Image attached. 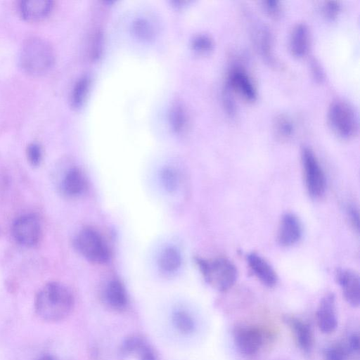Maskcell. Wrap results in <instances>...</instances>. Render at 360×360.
I'll return each mask as SVG.
<instances>
[{"label": "cell", "mask_w": 360, "mask_h": 360, "mask_svg": "<svg viewBox=\"0 0 360 360\" xmlns=\"http://www.w3.org/2000/svg\"><path fill=\"white\" fill-rule=\"evenodd\" d=\"M75 305L74 296L64 284L52 281L45 284L36 295L34 310L42 320L56 322L68 316Z\"/></svg>", "instance_id": "cell-1"}, {"label": "cell", "mask_w": 360, "mask_h": 360, "mask_svg": "<svg viewBox=\"0 0 360 360\" xmlns=\"http://www.w3.org/2000/svg\"><path fill=\"white\" fill-rule=\"evenodd\" d=\"M232 337L238 352L244 357L252 359L258 356L274 341L275 334L266 325L241 322L233 326Z\"/></svg>", "instance_id": "cell-2"}, {"label": "cell", "mask_w": 360, "mask_h": 360, "mask_svg": "<svg viewBox=\"0 0 360 360\" xmlns=\"http://www.w3.org/2000/svg\"><path fill=\"white\" fill-rule=\"evenodd\" d=\"M55 56L50 44L38 37L28 38L22 45L20 63L22 69L32 75L46 73L54 63Z\"/></svg>", "instance_id": "cell-3"}, {"label": "cell", "mask_w": 360, "mask_h": 360, "mask_svg": "<svg viewBox=\"0 0 360 360\" xmlns=\"http://www.w3.org/2000/svg\"><path fill=\"white\" fill-rule=\"evenodd\" d=\"M205 281L219 292H226L236 283L238 271L236 266L229 259L217 257L211 259L195 258Z\"/></svg>", "instance_id": "cell-4"}, {"label": "cell", "mask_w": 360, "mask_h": 360, "mask_svg": "<svg viewBox=\"0 0 360 360\" xmlns=\"http://www.w3.org/2000/svg\"><path fill=\"white\" fill-rule=\"evenodd\" d=\"M327 120L335 134L343 139L355 137L359 132V120L353 107L346 101L336 100L328 109Z\"/></svg>", "instance_id": "cell-5"}, {"label": "cell", "mask_w": 360, "mask_h": 360, "mask_svg": "<svg viewBox=\"0 0 360 360\" xmlns=\"http://www.w3.org/2000/svg\"><path fill=\"white\" fill-rule=\"evenodd\" d=\"M301 163L308 194L312 198L321 197L326 190V177L317 157L310 148L302 149Z\"/></svg>", "instance_id": "cell-6"}, {"label": "cell", "mask_w": 360, "mask_h": 360, "mask_svg": "<svg viewBox=\"0 0 360 360\" xmlns=\"http://www.w3.org/2000/svg\"><path fill=\"white\" fill-rule=\"evenodd\" d=\"M76 248L86 259L96 264L106 262L108 248L100 234L90 228L82 229L76 236Z\"/></svg>", "instance_id": "cell-7"}, {"label": "cell", "mask_w": 360, "mask_h": 360, "mask_svg": "<svg viewBox=\"0 0 360 360\" xmlns=\"http://www.w3.org/2000/svg\"><path fill=\"white\" fill-rule=\"evenodd\" d=\"M12 235L22 246L32 248L37 245L42 236L38 217L33 214H26L17 218L12 225Z\"/></svg>", "instance_id": "cell-8"}, {"label": "cell", "mask_w": 360, "mask_h": 360, "mask_svg": "<svg viewBox=\"0 0 360 360\" xmlns=\"http://www.w3.org/2000/svg\"><path fill=\"white\" fill-rule=\"evenodd\" d=\"M283 322L289 328L300 350L305 354H311L314 343L311 325L303 319L292 314L285 315Z\"/></svg>", "instance_id": "cell-9"}, {"label": "cell", "mask_w": 360, "mask_h": 360, "mask_svg": "<svg viewBox=\"0 0 360 360\" xmlns=\"http://www.w3.org/2000/svg\"><path fill=\"white\" fill-rule=\"evenodd\" d=\"M316 321L319 330L324 334H331L337 328L338 319L335 296L328 292L320 300L316 311Z\"/></svg>", "instance_id": "cell-10"}, {"label": "cell", "mask_w": 360, "mask_h": 360, "mask_svg": "<svg viewBox=\"0 0 360 360\" xmlns=\"http://www.w3.org/2000/svg\"><path fill=\"white\" fill-rule=\"evenodd\" d=\"M226 86L248 101L252 102L257 98V89L246 70L241 67L236 66L231 69Z\"/></svg>", "instance_id": "cell-11"}, {"label": "cell", "mask_w": 360, "mask_h": 360, "mask_svg": "<svg viewBox=\"0 0 360 360\" xmlns=\"http://www.w3.org/2000/svg\"><path fill=\"white\" fill-rule=\"evenodd\" d=\"M302 236V226L299 218L292 213L283 214L279 222L277 241L283 247L295 245Z\"/></svg>", "instance_id": "cell-12"}, {"label": "cell", "mask_w": 360, "mask_h": 360, "mask_svg": "<svg viewBox=\"0 0 360 360\" xmlns=\"http://www.w3.org/2000/svg\"><path fill=\"white\" fill-rule=\"evenodd\" d=\"M336 280L346 302L353 307H358L360 304L359 275L350 269H340L337 271Z\"/></svg>", "instance_id": "cell-13"}, {"label": "cell", "mask_w": 360, "mask_h": 360, "mask_svg": "<svg viewBox=\"0 0 360 360\" xmlns=\"http://www.w3.org/2000/svg\"><path fill=\"white\" fill-rule=\"evenodd\" d=\"M247 262L253 275L264 285L273 288L277 284L278 276L276 271L261 255L251 252L247 256Z\"/></svg>", "instance_id": "cell-14"}, {"label": "cell", "mask_w": 360, "mask_h": 360, "mask_svg": "<svg viewBox=\"0 0 360 360\" xmlns=\"http://www.w3.org/2000/svg\"><path fill=\"white\" fill-rule=\"evenodd\" d=\"M103 299L105 306L114 311L121 312L128 305V297L123 284L118 280L109 281L105 285Z\"/></svg>", "instance_id": "cell-15"}, {"label": "cell", "mask_w": 360, "mask_h": 360, "mask_svg": "<svg viewBox=\"0 0 360 360\" xmlns=\"http://www.w3.org/2000/svg\"><path fill=\"white\" fill-rule=\"evenodd\" d=\"M310 32L307 24L299 22L292 27L289 37V49L294 56L302 58L309 50Z\"/></svg>", "instance_id": "cell-16"}, {"label": "cell", "mask_w": 360, "mask_h": 360, "mask_svg": "<svg viewBox=\"0 0 360 360\" xmlns=\"http://www.w3.org/2000/svg\"><path fill=\"white\" fill-rule=\"evenodd\" d=\"M86 181L84 175L77 167L70 169L63 176L60 182L62 193L70 198L80 195L86 189Z\"/></svg>", "instance_id": "cell-17"}, {"label": "cell", "mask_w": 360, "mask_h": 360, "mask_svg": "<svg viewBox=\"0 0 360 360\" xmlns=\"http://www.w3.org/2000/svg\"><path fill=\"white\" fill-rule=\"evenodd\" d=\"M53 2L49 0H25L19 5L21 15L30 20H37L47 16L51 11Z\"/></svg>", "instance_id": "cell-18"}, {"label": "cell", "mask_w": 360, "mask_h": 360, "mask_svg": "<svg viewBox=\"0 0 360 360\" xmlns=\"http://www.w3.org/2000/svg\"><path fill=\"white\" fill-rule=\"evenodd\" d=\"M181 263V255L174 248H167L163 250L158 260L160 269L168 273L176 271L180 266Z\"/></svg>", "instance_id": "cell-19"}, {"label": "cell", "mask_w": 360, "mask_h": 360, "mask_svg": "<svg viewBox=\"0 0 360 360\" xmlns=\"http://www.w3.org/2000/svg\"><path fill=\"white\" fill-rule=\"evenodd\" d=\"M273 127L275 134L281 140H288L294 134L293 122L285 114H279L276 116Z\"/></svg>", "instance_id": "cell-20"}, {"label": "cell", "mask_w": 360, "mask_h": 360, "mask_svg": "<svg viewBox=\"0 0 360 360\" xmlns=\"http://www.w3.org/2000/svg\"><path fill=\"white\" fill-rule=\"evenodd\" d=\"M174 326L181 333L189 334L194 330L195 323L192 316L186 311L177 309L172 313Z\"/></svg>", "instance_id": "cell-21"}, {"label": "cell", "mask_w": 360, "mask_h": 360, "mask_svg": "<svg viewBox=\"0 0 360 360\" xmlns=\"http://www.w3.org/2000/svg\"><path fill=\"white\" fill-rule=\"evenodd\" d=\"M171 124L177 133L184 132L187 127V115L181 104L174 105L170 112Z\"/></svg>", "instance_id": "cell-22"}, {"label": "cell", "mask_w": 360, "mask_h": 360, "mask_svg": "<svg viewBox=\"0 0 360 360\" xmlns=\"http://www.w3.org/2000/svg\"><path fill=\"white\" fill-rule=\"evenodd\" d=\"M324 360H347L349 354L345 343L335 342L328 345L323 350Z\"/></svg>", "instance_id": "cell-23"}, {"label": "cell", "mask_w": 360, "mask_h": 360, "mask_svg": "<svg viewBox=\"0 0 360 360\" xmlns=\"http://www.w3.org/2000/svg\"><path fill=\"white\" fill-rule=\"evenodd\" d=\"M258 34L257 41L260 52L266 60L271 62L274 57L271 33L267 29L263 28Z\"/></svg>", "instance_id": "cell-24"}, {"label": "cell", "mask_w": 360, "mask_h": 360, "mask_svg": "<svg viewBox=\"0 0 360 360\" xmlns=\"http://www.w3.org/2000/svg\"><path fill=\"white\" fill-rule=\"evenodd\" d=\"M89 86V79L82 77L75 84L72 94V103L75 107H79L84 101Z\"/></svg>", "instance_id": "cell-25"}, {"label": "cell", "mask_w": 360, "mask_h": 360, "mask_svg": "<svg viewBox=\"0 0 360 360\" xmlns=\"http://www.w3.org/2000/svg\"><path fill=\"white\" fill-rule=\"evenodd\" d=\"M160 179L164 188L169 192L174 191L179 185V175L172 167H166L161 172Z\"/></svg>", "instance_id": "cell-26"}, {"label": "cell", "mask_w": 360, "mask_h": 360, "mask_svg": "<svg viewBox=\"0 0 360 360\" xmlns=\"http://www.w3.org/2000/svg\"><path fill=\"white\" fill-rule=\"evenodd\" d=\"M132 356H136L139 360H158L154 349L144 338L134 349Z\"/></svg>", "instance_id": "cell-27"}, {"label": "cell", "mask_w": 360, "mask_h": 360, "mask_svg": "<svg viewBox=\"0 0 360 360\" xmlns=\"http://www.w3.org/2000/svg\"><path fill=\"white\" fill-rule=\"evenodd\" d=\"M193 49L200 53H206L213 47L212 39L207 35H198L193 41Z\"/></svg>", "instance_id": "cell-28"}, {"label": "cell", "mask_w": 360, "mask_h": 360, "mask_svg": "<svg viewBox=\"0 0 360 360\" xmlns=\"http://www.w3.org/2000/svg\"><path fill=\"white\" fill-rule=\"evenodd\" d=\"M341 6L339 1H325L322 6V13L324 17L328 20L335 19L339 14Z\"/></svg>", "instance_id": "cell-29"}, {"label": "cell", "mask_w": 360, "mask_h": 360, "mask_svg": "<svg viewBox=\"0 0 360 360\" xmlns=\"http://www.w3.org/2000/svg\"><path fill=\"white\" fill-rule=\"evenodd\" d=\"M27 157L32 166H38L42 159L41 147L37 143H31L27 148Z\"/></svg>", "instance_id": "cell-30"}, {"label": "cell", "mask_w": 360, "mask_h": 360, "mask_svg": "<svg viewBox=\"0 0 360 360\" xmlns=\"http://www.w3.org/2000/svg\"><path fill=\"white\" fill-rule=\"evenodd\" d=\"M262 7L269 16L274 18H279L283 11L281 2L275 0L262 1Z\"/></svg>", "instance_id": "cell-31"}, {"label": "cell", "mask_w": 360, "mask_h": 360, "mask_svg": "<svg viewBox=\"0 0 360 360\" xmlns=\"http://www.w3.org/2000/svg\"><path fill=\"white\" fill-rule=\"evenodd\" d=\"M345 345L349 355H358L359 352V335L357 333H352L345 341Z\"/></svg>", "instance_id": "cell-32"}, {"label": "cell", "mask_w": 360, "mask_h": 360, "mask_svg": "<svg viewBox=\"0 0 360 360\" xmlns=\"http://www.w3.org/2000/svg\"><path fill=\"white\" fill-rule=\"evenodd\" d=\"M223 103L227 113L230 116H233L236 114V105L233 98L232 97L231 91L226 86L223 94Z\"/></svg>", "instance_id": "cell-33"}, {"label": "cell", "mask_w": 360, "mask_h": 360, "mask_svg": "<svg viewBox=\"0 0 360 360\" xmlns=\"http://www.w3.org/2000/svg\"><path fill=\"white\" fill-rule=\"evenodd\" d=\"M136 34L143 38L149 37L152 33V29L147 22L143 20H139L134 27Z\"/></svg>", "instance_id": "cell-34"}, {"label": "cell", "mask_w": 360, "mask_h": 360, "mask_svg": "<svg viewBox=\"0 0 360 360\" xmlns=\"http://www.w3.org/2000/svg\"><path fill=\"white\" fill-rule=\"evenodd\" d=\"M347 216L350 221L352 226L356 230V232L359 231V212L358 210L354 206L348 207L347 210Z\"/></svg>", "instance_id": "cell-35"}, {"label": "cell", "mask_w": 360, "mask_h": 360, "mask_svg": "<svg viewBox=\"0 0 360 360\" xmlns=\"http://www.w3.org/2000/svg\"><path fill=\"white\" fill-rule=\"evenodd\" d=\"M311 73L316 81L321 82L323 79V71L319 63L315 60L311 63Z\"/></svg>", "instance_id": "cell-36"}, {"label": "cell", "mask_w": 360, "mask_h": 360, "mask_svg": "<svg viewBox=\"0 0 360 360\" xmlns=\"http://www.w3.org/2000/svg\"><path fill=\"white\" fill-rule=\"evenodd\" d=\"M37 360H58L54 356L49 354H44L40 355Z\"/></svg>", "instance_id": "cell-37"}]
</instances>
